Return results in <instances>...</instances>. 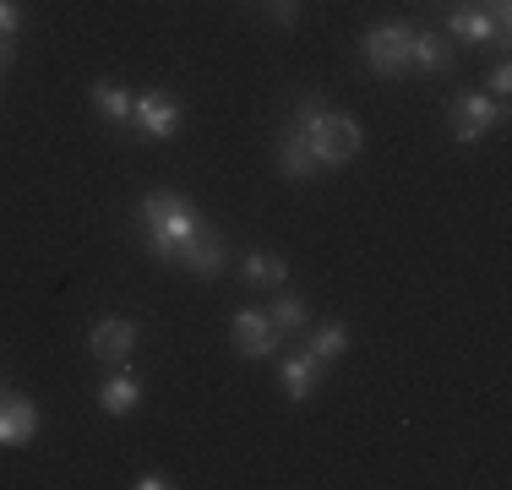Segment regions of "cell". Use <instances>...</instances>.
Returning <instances> with one entry per match:
<instances>
[{
    "mask_svg": "<svg viewBox=\"0 0 512 490\" xmlns=\"http://www.w3.org/2000/svg\"><path fill=\"white\" fill-rule=\"evenodd\" d=\"M453 44H447V33L436 28H414V44H409V71H425V77H436V71H453Z\"/></svg>",
    "mask_w": 512,
    "mask_h": 490,
    "instance_id": "obj_15",
    "label": "cell"
},
{
    "mask_svg": "<svg viewBox=\"0 0 512 490\" xmlns=\"http://www.w3.org/2000/svg\"><path fill=\"white\" fill-rule=\"evenodd\" d=\"M22 33V0H0V39H17Z\"/></svg>",
    "mask_w": 512,
    "mask_h": 490,
    "instance_id": "obj_19",
    "label": "cell"
},
{
    "mask_svg": "<svg viewBox=\"0 0 512 490\" xmlns=\"http://www.w3.org/2000/svg\"><path fill=\"white\" fill-rule=\"evenodd\" d=\"M409 44H414V22H376L360 39V66L371 77L398 82V77H409Z\"/></svg>",
    "mask_w": 512,
    "mask_h": 490,
    "instance_id": "obj_4",
    "label": "cell"
},
{
    "mask_svg": "<svg viewBox=\"0 0 512 490\" xmlns=\"http://www.w3.org/2000/svg\"><path fill=\"white\" fill-rule=\"evenodd\" d=\"M229 338H235V354H240V360H273L278 343H284V333L273 327V316H267V311H235Z\"/></svg>",
    "mask_w": 512,
    "mask_h": 490,
    "instance_id": "obj_8",
    "label": "cell"
},
{
    "mask_svg": "<svg viewBox=\"0 0 512 490\" xmlns=\"http://www.w3.org/2000/svg\"><path fill=\"white\" fill-rule=\"evenodd\" d=\"M175 267H186L191 278H224V267H229V240L218 235V229H197L186 245L175 251Z\"/></svg>",
    "mask_w": 512,
    "mask_h": 490,
    "instance_id": "obj_9",
    "label": "cell"
},
{
    "mask_svg": "<svg viewBox=\"0 0 512 490\" xmlns=\"http://www.w3.org/2000/svg\"><path fill=\"white\" fill-rule=\"evenodd\" d=\"M267 316H273V327H278V333H306V327H311V300H306V294H278V300L273 305H267Z\"/></svg>",
    "mask_w": 512,
    "mask_h": 490,
    "instance_id": "obj_18",
    "label": "cell"
},
{
    "mask_svg": "<svg viewBox=\"0 0 512 490\" xmlns=\"http://www.w3.org/2000/svg\"><path fill=\"white\" fill-rule=\"evenodd\" d=\"M131 485H137V490H164V485H175V480H169L164 469H142V474H137V480H131Z\"/></svg>",
    "mask_w": 512,
    "mask_h": 490,
    "instance_id": "obj_22",
    "label": "cell"
},
{
    "mask_svg": "<svg viewBox=\"0 0 512 490\" xmlns=\"http://www.w3.org/2000/svg\"><path fill=\"white\" fill-rule=\"evenodd\" d=\"M240 278L256 289H284L289 284V256L284 251H246L240 256Z\"/></svg>",
    "mask_w": 512,
    "mask_h": 490,
    "instance_id": "obj_16",
    "label": "cell"
},
{
    "mask_svg": "<svg viewBox=\"0 0 512 490\" xmlns=\"http://www.w3.org/2000/svg\"><path fill=\"white\" fill-rule=\"evenodd\" d=\"M99 409L109 414V420H126V414L142 409V382L131 365H115V371L99 382Z\"/></svg>",
    "mask_w": 512,
    "mask_h": 490,
    "instance_id": "obj_11",
    "label": "cell"
},
{
    "mask_svg": "<svg viewBox=\"0 0 512 490\" xmlns=\"http://www.w3.org/2000/svg\"><path fill=\"white\" fill-rule=\"evenodd\" d=\"M507 98H491V93H458L447 98V137L453 147H480L496 126H507Z\"/></svg>",
    "mask_w": 512,
    "mask_h": 490,
    "instance_id": "obj_3",
    "label": "cell"
},
{
    "mask_svg": "<svg viewBox=\"0 0 512 490\" xmlns=\"http://www.w3.org/2000/svg\"><path fill=\"white\" fill-rule=\"evenodd\" d=\"M485 93H491V98H507V93H512V66H507V60H496V66H491Z\"/></svg>",
    "mask_w": 512,
    "mask_h": 490,
    "instance_id": "obj_20",
    "label": "cell"
},
{
    "mask_svg": "<svg viewBox=\"0 0 512 490\" xmlns=\"http://www.w3.org/2000/svg\"><path fill=\"white\" fill-rule=\"evenodd\" d=\"M131 218H137V245L153 256V262H175V251L202 229L197 202L180 196V191H148Z\"/></svg>",
    "mask_w": 512,
    "mask_h": 490,
    "instance_id": "obj_2",
    "label": "cell"
},
{
    "mask_svg": "<svg viewBox=\"0 0 512 490\" xmlns=\"http://www.w3.org/2000/svg\"><path fill=\"white\" fill-rule=\"evenodd\" d=\"M306 349H311L322 365H338V360L349 354V327H344V322H316L311 338H306Z\"/></svg>",
    "mask_w": 512,
    "mask_h": 490,
    "instance_id": "obj_17",
    "label": "cell"
},
{
    "mask_svg": "<svg viewBox=\"0 0 512 490\" xmlns=\"http://www.w3.org/2000/svg\"><path fill=\"white\" fill-rule=\"evenodd\" d=\"M186 131V104L164 88H142L131 98V137L137 142H175Z\"/></svg>",
    "mask_w": 512,
    "mask_h": 490,
    "instance_id": "obj_5",
    "label": "cell"
},
{
    "mask_svg": "<svg viewBox=\"0 0 512 490\" xmlns=\"http://www.w3.org/2000/svg\"><path fill=\"white\" fill-rule=\"evenodd\" d=\"M33 436H39V403L22 392L0 398V447H28Z\"/></svg>",
    "mask_w": 512,
    "mask_h": 490,
    "instance_id": "obj_12",
    "label": "cell"
},
{
    "mask_svg": "<svg viewBox=\"0 0 512 490\" xmlns=\"http://www.w3.org/2000/svg\"><path fill=\"white\" fill-rule=\"evenodd\" d=\"M267 11H273V22H278V28H295V17H300V6H295V0H267Z\"/></svg>",
    "mask_w": 512,
    "mask_h": 490,
    "instance_id": "obj_21",
    "label": "cell"
},
{
    "mask_svg": "<svg viewBox=\"0 0 512 490\" xmlns=\"http://www.w3.org/2000/svg\"><path fill=\"white\" fill-rule=\"evenodd\" d=\"M0 93H6V77H0Z\"/></svg>",
    "mask_w": 512,
    "mask_h": 490,
    "instance_id": "obj_24",
    "label": "cell"
},
{
    "mask_svg": "<svg viewBox=\"0 0 512 490\" xmlns=\"http://www.w3.org/2000/svg\"><path fill=\"white\" fill-rule=\"evenodd\" d=\"M289 126L300 131V137L311 142V153L322 158V169H338V164H355L365 153V131L355 115H344V109H327L316 93L295 98V109H289Z\"/></svg>",
    "mask_w": 512,
    "mask_h": 490,
    "instance_id": "obj_1",
    "label": "cell"
},
{
    "mask_svg": "<svg viewBox=\"0 0 512 490\" xmlns=\"http://www.w3.org/2000/svg\"><path fill=\"white\" fill-rule=\"evenodd\" d=\"M322 371H327V365L316 360L311 349L289 354V360L278 365V382H284V398H289V403H311V398H316V387H322Z\"/></svg>",
    "mask_w": 512,
    "mask_h": 490,
    "instance_id": "obj_13",
    "label": "cell"
},
{
    "mask_svg": "<svg viewBox=\"0 0 512 490\" xmlns=\"http://www.w3.org/2000/svg\"><path fill=\"white\" fill-rule=\"evenodd\" d=\"M11 60H17V39H0V71H6Z\"/></svg>",
    "mask_w": 512,
    "mask_h": 490,
    "instance_id": "obj_23",
    "label": "cell"
},
{
    "mask_svg": "<svg viewBox=\"0 0 512 490\" xmlns=\"http://www.w3.org/2000/svg\"><path fill=\"white\" fill-rule=\"evenodd\" d=\"M137 343H142V327L131 322V316H99V322L88 327V354L99 365H131Z\"/></svg>",
    "mask_w": 512,
    "mask_h": 490,
    "instance_id": "obj_6",
    "label": "cell"
},
{
    "mask_svg": "<svg viewBox=\"0 0 512 490\" xmlns=\"http://www.w3.org/2000/svg\"><path fill=\"white\" fill-rule=\"evenodd\" d=\"M447 39L458 44H474V49H507L512 33L496 28V17L485 6H474V0H463V6L447 11Z\"/></svg>",
    "mask_w": 512,
    "mask_h": 490,
    "instance_id": "obj_7",
    "label": "cell"
},
{
    "mask_svg": "<svg viewBox=\"0 0 512 490\" xmlns=\"http://www.w3.org/2000/svg\"><path fill=\"white\" fill-rule=\"evenodd\" d=\"M278 175L284 180H322V158L311 153V142L295 126L278 131Z\"/></svg>",
    "mask_w": 512,
    "mask_h": 490,
    "instance_id": "obj_14",
    "label": "cell"
},
{
    "mask_svg": "<svg viewBox=\"0 0 512 490\" xmlns=\"http://www.w3.org/2000/svg\"><path fill=\"white\" fill-rule=\"evenodd\" d=\"M88 104H93V115H99L109 131H120V137H131V88H126V82H115V77H99V82L88 88Z\"/></svg>",
    "mask_w": 512,
    "mask_h": 490,
    "instance_id": "obj_10",
    "label": "cell"
}]
</instances>
